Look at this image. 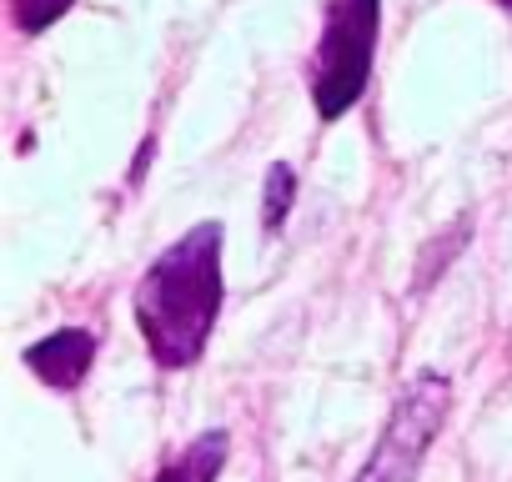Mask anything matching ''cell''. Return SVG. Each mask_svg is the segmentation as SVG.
Masks as SVG:
<instances>
[{"label":"cell","instance_id":"cell-1","mask_svg":"<svg viewBox=\"0 0 512 482\" xmlns=\"http://www.w3.org/2000/svg\"><path fill=\"white\" fill-rule=\"evenodd\" d=\"M221 221H201L181 231L171 247L141 272L131 317L141 327V342L156 367L186 372L206 357V342L216 332L226 282H221Z\"/></svg>","mask_w":512,"mask_h":482},{"label":"cell","instance_id":"cell-2","mask_svg":"<svg viewBox=\"0 0 512 482\" xmlns=\"http://www.w3.org/2000/svg\"><path fill=\"white\" fill-rule=\"evenodd\" d=\"M382 36V0H327L322 6V36L307 66L312 111L322 121H342L372 86Z\"/></svg>","mask_w":512,"mask_h":482},{"label":"cell","instance_id":"cell-3","mask_svg":"<svg viewBox=\"0 0 512 482\" xmlns=\"http://www.w3.org/2000/svg\"><path fill=\"white\" fill-rule=\"evenodd\" d=\"M447 412H452V382L442 372H412V382L397 392L372 442V457L352 482H417L437 432L447 427Z\"/></svg>","mask_w":512,"mask_h":482},{"label":"cell","instance_id":"cell-4","mask_svg":"<svg viewBox=\"0 0 512 482\" xmlns=\"http://www.w3.org/2000/svg\"><path fill=\"white\" fill-rule=\"evenodd\" d=\"M91 362H96V332L86 327H61L26 347L31 377H41L51 392H76L91 377Z\"/></svg>","mask_w":512,"mask_h":482},{"label":"cell","instance_id":"cell-5","mask_svg":"<svg viewBox=\"0 0 512 482\" xmlns=\"http://www.w3.org/2000/svg\"><path fill=\"white\" fill-rule=\"evenodd\" d=\"M226 457H231V437L216 427V432H201V437H191L151 482H216L221 477V467H226Z\"/></svg>","mask_w":512,"mask_h":482},{"label":"cell","instance_id":"cell-6","mask_svg":"<svg viewBox=\"0 0 512 482\" xmlns=\"http://www.w3.org/2000/svg\"><path fill=\"white\" fill-rule=\"evenodd\" d=\"M292 196H297V171L287 161H272L267 171V191H262V231H282L287 211H292Z\"/></svg>","mask_w":512,"mask_h":482},{"label":"cell","instance_id":"cell-7","mask_svg":"<svg viewBox=\"0 0 512 482\" xmlns=\"http://www.w3.org/2000/svg\"><path fill=\"white\" fill-rule=\"evenodd\" d=\"M71 6H76V0H11V21H16L21 36H41L61 16H71Z\"/></svg>","mask_w":512,"mask_h":482},{"label":"cell","instance_id":"cell-8","mask_svg":"<svg viewBox=\"0 0 512 482\" xmlns=\"http://www.w3.org/2000/svg\"><path fill=\"white\" fill-rule=\"evenodd\" d=\"M492 6H497V11H507V16H512V0H492Z\"/></svg>","mask_w":512,"mask_h":482}]
</instances>
